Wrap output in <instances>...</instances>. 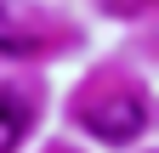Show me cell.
Listing matches in <instances>:
<instances>
[{
    "label": "cell",
    "mask_w": 159,
    "mask_h": 153,
    "mask_svg": "<svg viewBox=\"0 0 159 153\" xmlns=\"http://www.w3.org/2000/svg\"><path fill=\"white\" fill-rule=\"evenodd\" d=\"M142 125H148V113H142V102L136 97H108V102H91L85 108V130L97 142H136L142 136Z\"/></svg>",
    "instance_id": "cell-1"
},
{
    "label": "cell",
    "mask_w": 159,
    "mask_h": 153,
    "mask_svg": "<svg viewBox=\"0 0 159 153\" xmlns=\"http://www.w3.org/2000/svg\"><path fill=\"white\" fill-rule=\"evenodd\" d=\"M29 130V102H17L11 91H0V153H11Z\"/></svg>",
    "instance_id": "cell-2"
}]
</instances>
